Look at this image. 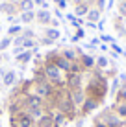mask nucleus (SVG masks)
<instances>
[{"label":"nucleus","mask_w":126,"mask_h":127,"mask_svg":"<svg viewBox=\"0 0 126 127\" xmlns=\"http://www.w3.org/2000/svg\"><path fill=\"white\" fill-rule=\"evenodd\" d=\"M84 90H85V96H87V98H93V99H97L98 103H102V99L106 98V92H108L106 77H102L100 74H95L89 79L87 87H85Z\"/></svg>","instance_id":"obj_1"},{"label":"nucleus","mask_w":126,"mask_h":127,"mask_svg":"<svg viewBox=\"0 0 126 127\" xmlns=\"http://www.w3.org/2000/svg\"><path fill=\"white\" fill-rule=\"evenodd\" d=\"M24 111H46L48 112V103L35 94H26L24 96Z\"/></svg>","instance_id":"obj_2"},{"label":"nucleus","mask_w":126,"mask_h":127,"mask_svg":"<svg viewBox=\"0 0 126 127\" xmlns=\"http://www.w3.org/2000/svg\"><path fill=\"white\" fill-rule=\"evenodd\" d=\"M9 124H11V127H35V120L26 111H22L17 116H9Z\"/></svg>","instance_id":"obj_3"},{"label":"nucleus","mask_w":126,"mask_h":127,"mask_svg":"<svg viewBox=\"0 0 126 127\" xmlns=\"http://www.w3.org/2000/svg\"><path fill=\"white\" fill-rule=\"evenodd\" d=\"M82 79H84V74H76V72L65 74V89L67 90L82 89Z\"/></svg>","instance_id":"obj_4"},{"label":"nucleus","mask_w":126,"mask_h":127,"mask_svg":"<svg viewBox=\"0 0 126 127\" xmlns=\"http://www.w3.org/2000/svg\"><path fill=\"white\" fill-rule=\"evenodd\" d=\"M69 98H71V101L74 103V107H82V103L85 101V90L84 89H72V90H67Z\"/></svg>","instance_id":"obj_5"},{"label":"nucleus","mask_w":126,"mask_h":127,"mask_svg":"<svg viewBox=\"0 0 126 127\" xmlns=\"http://www.w3.org/2000/svg\"><path fill=\"white\" fill-rule=\"evenodd\" d=\"M98 103L97 99H93V98H85V101L82 103V107H80V114L82 116H87V114H91V112L95 111V109L98 107Z\"/></svg>","instance_id":"obj_6"},{"label":"nucleus","mask_w":126,"mask_h":127,"mask_svg":"<svg viewBox=\"0 0 126 127\" xmlns=\"http://www.w3.org/2000/svg\"><path fill=\"white\" fill-rule=\"evenodd\" d=\"M59 54H61V57H65L67 61L74 63V61L80 59L82 52H80V50H76V48H65V50H63V52H59Z\"/></svg>","instance_id":"obj_7"},{"label":"nucleus","mask_w":126,"mask_h":127,"mask_svg":"<svg viewBox=\"0 0 126 127\" xmlns=\"http://www.w3.org/2000/svg\"><path fill=\"white\" fill-rule=\"evenodd\" d=\"M80 64H82V68H84V70H93L95 64H97V61H95L93 55L82 54V55H80Z\"/></svg>","instance_id":"obj_8"},{"label":"nucleus","mask_w":126,"mask_h":127,"mask_svg":"<svg viewBox=\"0 0 126 127\" xmlns=\"http://www.w3.org/2000/svg\"><path fill=\"white\" fill-rule=\"evenodd\" d=\"M48 114L52 116V120H54V127H63L69 122L67 116H65L63 112H59V111H48Z\"/></svg>","instance_id":"obj_9"},{"label":"nucleus","mask_w":126,"mask_h":127,"mask_svg":"<svg viewBox=\"0 0 126 127\" xmlns=\"http://www.w3.org/2000/svg\"><path fill=\"white\" fill-rule=\"evenodd\" d=\"M54 64H56V66H58L59 70H61L63 74H69V72H71V61H67L65 57H61V54H59L58 57H56Z\"/></svg>","instance_id":"obj_10"},{"label":"nucleus","mask_w":126,"mask_h":127,"mask_svg":"<svg viewBox=\"0 0 126 127\" xmlns=\"http://www.w3.org/2000/svg\"><path fill=\"white\" fill-rule=\"evenodd\" d=\"M35 19H37L39 24H50L52 22V15H50L48 9H39L35 13Z\"/></svg>","instance_id":"obj_11"},{"label":"nucleus","mask_w":126,"mask_h":127,"mask_svg":"<svg viewBox=\"0 0 126 127\" xmlns=\"http://www.w3.org/2000/svg\"><path fill=\"white\" fill-rule=\"evenodd\" d=\"M15 81H17L15 70H7V72L2 76V83H4L6 87H13V85H15Z\"/></svg>","instance_id":"obj_12"},{"label":"nucleus","mask_w":126,"mask_h":127,"mask_svg":"<svg viewBox=\"0 0 126 127\" xmlns=\"http://www.w3.org/2000/svg\"><path fill=\"white\" fill-rule=\"evenodd\" d=\"M35 127H54V120H52V116L46 112V114H43L35 122Z\"/></svg>","instance_id":"obj_13"},{"label":"nucleus","mask_w":126,"mask_h":127,"mask_svg":"<svg viewBox=\"0 0 126 127\" xmlns=\"http://www.w3.org/2000/svg\"><path fill=\"white\" fill-rule=\"evenodd\" d=\"M32 57H33V52L32 50H24L22 54H19L15 57V61H17V63H20V64H26V63L32 61Z\"/></svg>","instance_id":"obj_14"},{"label":"nucleus","mask_w":126,"mask_h":127,"mask_svg":"<svg viewBox=\"0 0 126 127\" xmlns=\"http://www.w3.org/2000/svg\"><path fill=\"white\" fill-rule=\"evenodd\" d=\"M45 37L56 42L59 37H61V33H59V30H58V28H46V30H45Z\"/></svg>","instance_id":"obj_15"},{"label":"nucleus","mask_w":126,"mask_h":127,"mask_svg":"<svg viewBox=\"0 0 126 127\" xmlns=\"http://www.w3.org/2000/svg\"><path fill=\"white\" fill-rule=\"evenodd\" d=\"M115 114L119 118H126V101H117L115 105Z\"/></svg>","instance_id":"obj_16"},{"label":"nucleus","mask_w":126,"mask_h":127,"mask_svg":"<svg viewBox=\"0 0 126 127\" xmlns=\"http://www.w3.org/2000/svg\"><path fill=\"white\" fill-rule=\"evenodd\" d=\"M87 13H89V6H87V4H78L76 9H74L76 17H84V15H87Z\"/></svg>","instance_id":"obj_17"},{"label":"nucleus","mask_w":126,"mask_h":127,"mask_svg":"<svg viewBox=\"0 0 126 127\" xmlns=\"http://www.w3.org/2000/svg\"><path fill=\"white\" fill-rule=\"evenodd\" d=\"M85 17L89 19V22H93V24H95L98 19H100V9H98V7H97V9H89V13H87Z\"/></svg>","instance_id":"obj_18"},{"label":"nucleus","mask_w":126,"mask_h":127,"mask_svg":"<svg viewBox=\"0 0 126 127\" xmlns=\"http://www.w3.org/2000/svg\"><path fill=\"white\" fill-rule=\"evenodd\" d=\"M33 19H35V13H33V11H22V13H20V20L26 22V24H30Z\"/></svg>","instance_id":"obj_19"},{"label":"nucleus","mask_w":126,"mask_h":127,"mask_svg":"<svg viewBox=\"0 0 126 127\" xmlns=\"http://www.w3.org/2000/svg\"><path fill=\"white\" fill-rule=\"evenodd\" d=\"M19 33H22V26H19V24H15V26H9V30H7V37H15V35H19Z\"/></svg>","instance_id":"obj_20"},{"label":"nucleus","mask_w":126,"mask_h":127,"mask_svg":"<svg viewBox=\"0 0 126 127\" xmlns=\"http://www.w3.org/2000/svg\"><path fill=\"white\" fill-rule=\"evenodd\" d=\"M33 0H20V9L22 11H33Z\"/></svg>","instance_id":"obj_21"},{"label":"nucleus","mask_w":126,"mask_h":127,"mask_svg":"<svg viewBox=\"0 0 126 127\" xmlns=\"http://www.w3.org/2000/svg\"><path fill=\"white\" fill-rule=\"evenodd\" d=\"M11 44H13V39H11V37L0 39V52H6V48H9Z\"/></svg>","instance_id":"obj_22"},{"label":"nucleus","mask_w":126,"mask_h":127,"mask_svg":"<svg viewBox=\"0 0 126 127\" xmlns=\"http://www.w3.org/2000/svg\"><path fill=\"white\" fill-rule=\"evenodd\" d=\"M0 9H2L4 13H7V15H13V13H15V6H13V4H2V6H0Z\"/></svg>","instance_id":"obj_23"},{"label":"nucleus","mask_w":126,"mask_h":127,"mask_svg":"<svg viewBox=\"0 0 126 127\" xmlns=\"http://www.w3.org/2000/svg\"><path fill=\"white\" fill-rule=\"evenodd\" d=\"M67 20L74 26V28H80V26H82V20H78L76 15H72V13H69V15H67Z\"/></svg>","instance_id":"obj_24"},{"label":"nucleus","mask_w":126,"mask_h":127,"mask_svg":"<svg viewBox=\"0 0 126 127\" xmlns=\"http://www.w3.org/2000/svg\"><path fill=\"white\" fill-rule=\"evenodd\" d=\"M95 61H97V66L98 68H108V64H110V63H108V57H104V55H100V57L95 59Z\"/></svg>","instance_id":"obj_25"},{"label":"nucleus","mask_w":126,"mask_h":127,"mask_svg":"<svg viewBox=\"0 0 126 127\" xmlns=\"http://www.w3.org/2000/svg\"><path fill=\"white\" fill-rule=\"evenodd\" d=\"M37 44H41V46H52V44H56V42L50 41V39H46V37H43V39H37Z\"/></svg>","instance_id":"obj_26"},{"label":"nucleus","mask_w":126,"mask_h":127,"mask_svg":"<svg viewBox=\"0 0 126 127\" xmlns=\"http://www.w3.org/2000/svg\"><path fill=\"white\" fill-rule=\"evenodd\" d=\"M22 42H24L22 33H20V35H17V37H13V46H22Z\"/></svg>","instance_id":"obj_27"},{"label":"nucleus","mask_w":126,"mask_h":127,"mask_svg":"<svg viewBox=\"0 0 126 127\" xmlns=\"http://www.w3.org/2000/svg\"><path fill=\"white\" fill-rule=\"evenodd\" d=\"M84 35H85V32H84V30H82V28H78L76 35H74V37H71V41H72V42H76L78 39H82V37H84Z\"/></svg>","instance_id":"obj_28"},{"label":"nucleus","mask_w":126,"mask_h":127,"mask_svg":"<svg viewBox=\"0 0 126 127\" xmlns=\"http://www.w3.org/2000/svg\"><path fill=\"white\" fill-rule=\"evenodd\" d=\"M22 52H24V48H22V46H15V48L11 50V54L17 57V55H19V54H22Z\"/></svg>","instance_id":"obj_29"},{"label":"nucleus","mask_w":126,"mask_h":127,"mask_svg":"<svg viewBox=\"0 0 126 127\" xmlns=\"http://www.w3.org/2000/svg\"><path fill=\"white\" fill-rule=\"evenodd\" d=\"M33 4H37V6H41L43 9H46V7H48V4H46L45 0H33Z\"/></svg>","instance_id":"obj_30"},{"label":"nucleus","mask_w":126,"mask_h":127,"mask_svg":"<svg viewBox=\"0 0 126 127\" xmlns=\"http://www.w3.org/2000/svg\"><path fill=\"white\" fill-rule=\"evenodd\" d=\"M100 41H104V42H113V37H110V35H100Z\"/></svg>","instance_id":"obj_31"},{"label":"nucleus","mask_w":126,"mask_h":127,"mask_svg":"<svg viewBox=\"0 0 126 127\" xmlns=\"http://www.w3.org/2000/svg\"><path fill=\"white\" fill-rule=\"evenodd\" d=\"M95 127H108V125L104 124V122L100 120V118H97V120H95Z\"/></svg>","instance_id":"obj_32"},{"label":"nucleus","mask_w":126,"mask_h":127,"mask_svg":"<svg viewBox=\"0 0 126 127\" xmlns=\"http://www.w3.org/2000/svg\"><path fill=\"white\" fill-rule=\"evenodd\" d=\"M119 11H121V15H123V17H126V2H124V4H121Z\"/></svg>","instance_id":"obj_33"},{"label":"nucleus","mask_w":126,"mask_h":127,"mask_svg":"<svg viewBox=\"0 0 126 127\" xmlns=\"http://www.w3.org/2000/svg\"><path fill=\"white\" fill-rule=\"evenodd\" d=\"M7 59H9V55L4 54V52H0V63H4V61H7Z\"/></svg>","instance_id":"obj_34"},{"label":"nucleus","mask_w":126,"mask_h":127,"mask_svg":"<svg viewBox=\"0 0 126 127\" xmlns=\"http://www.w3.org/2000/svg\"><path fill=\"white\" fill-rule=\"evenodd\" d=\"M111 48H113V52H117V54H123V50H121L117 44H111Z\"/></svg>","instance_id":"obj_35"},{"label":"nucleus","mask_w":126,"mask_h":127,"mask_svg":"<svg viewBox=\"0 0 126 127\" xmlns=\"http://www.w3.org/2000/svg\"><path fill=\"white\" fill-rule=\"evenodd\" d=\"M72 2H74L76 6H78V4H82V0H72Z\"/></svg>","instance_id":"obj_36"},{"label":"nucleus","mask_w":126,"mask_h":127,"mask_svg":"<svg viewBox=\"0 0 126 127\" xmlns=\"http://www.w3.org/2000/svg\"><path fill=\"white\" fill-rule=\"evenodd\" d=\"M54 2H56V4H58V6H59V4H61V2H63V0H54Z\"/></svg>","instance_id":"obj_37"},{"label":"nucleus","mask_w":126,"mask_h":127,"mask_svg":"<svg viewBox=\"0 0 126 127\" xmlns=\"http://www.w3.org/2000/svg\"><path fill=\"white\" fill-rule=\"evenodd\" d=\"M0 127H2V125H0Z\"/></svg>","instance_id":"obj_38"}]
</instances>
